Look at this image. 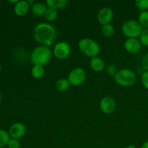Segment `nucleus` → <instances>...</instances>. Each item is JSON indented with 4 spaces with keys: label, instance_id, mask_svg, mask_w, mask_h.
I'll return each mask as SVG.
<instances>
[{
    "label": "nucleus",
    "instance_id": "14",
    "mask_svg": "<svg viewBox=\"0 0 148 148\" xmlns=\"http://www.w3.org/2000/svg\"><path fill=\"white\" fill-rule=\"evenodd\" d=\"M48 7L46 4H43V3H36L32 6V13L34 15L37 16V17H41V16L45 15L46 12L47 10Z\"/></svg>",
    "mask_w": 148,
    "mask_h": 148
},
{
    "label": "nucleus",
    "instance_id": "22",
    "mask_svg": "<svg viewBox=\"0 0 148 148\" xmlns=\"http://www.w3.org/2000/svg\"><path fill=\"white\" fill-rule=\"evenodd\" d=\"M140 41L143 46H148V28L143 29L140 36Z\"/></svg>",
    "mask_w": 148,
    "mask_h": 148
},
{
    "label": "nucleus",
    "instance_id": "4",
    "mask_svg": "<svg viewBox=\"0 0 148 148\" xmlns=\"http://www.w3.org/2000/svg\"><path fill=\"white\" fill-rule=\"evenodd\" d=\"M115 82L123 87H130L136 82V75L130 69H122L118 71L114 76Z\"/></svg>",
    "mask_w": 148,
    "mask_h": 148
},
{
    "label": "nucleus",
    "instance_id": "30",
    "mask_svg": "<svg viewBox=\"0 0 148 148\" xmlns=\"http://www.w3.org/2000/svg\"><path fill=\"white\" fill-rule=\"evenodd\" d=\"M1 94H0V102H1Z\"/></svg>",
    "mask_w": 148,
    "mask_h": 148
},
{
    "label": "nucleus",
    "instance_id": "23",
    "mask_svg": "<svg viewBox=\"0 0 148 148\" xmlns=\"http://www.w3.org/2000/svg\"><path fill=\"white\" fill-rule=\"evenodd\" d=\"M137 8L143 11H147L148 9V0H137L135 2Z\"/></svg>",
    "mask_w": 148,
    "mask_h": 148
},
{
    "label": "nucleus",
    "instance_id": "8",
    "mask_svg": "<svg viewBox=\"0 0 148 148\" xmlns=\"http://www.w3.org/2000/svg\"><path fill=\"white\" fill-rule=\"evenodd\" d=\"M100 108L104 114H109L114 112L116 109V102L113 98L106 96L101 99L100 102Z\"/></svg>",
    "mask_w": 148,
    "mask_h": 148
},
{
    "label": "nucleus",
    "instance_id": "10",
    "mask_svg": "<svg viewBox=\"0 0 148 148\" xmlns=\"http://www.w3.org/2000/svg\"><path fill=\"white\" fill-rule=\"evenodd\" d=\"M25 126L20 122L13 124L9 130V134L10 137L13 139H17V140L22 138L25 135Z\"/></svg>",
    "mask_w": 148,
    "mask_h": 148
},
{
    "label": "nucleus",
    "instance_id": "11",
    "mask_svg": "<svg viewBox=\"0 0 148 148\" xmlns=\"http://www.w3.org/2000/svg\"><path fill=\"white\" fill-rule=\"evenodd\" d=\"M141 43L137 38H128L124 42V48L130 53H137L141 49Z\"/></svg>",
    "mask_w": 148,
    "mask_h": 148
},
{
    "label": "nucleus",
    "instance_id": "29",
    "mask_svg": "<svg viewBox=\"0 0 148 148\" xmlns=\"http://www.w3.org/2000/svg\"><path fill=\"white\" fill-rule=\"evenodd\" d=\"M126 148H137V147H136L135 146H134V145H129V146H127V147Z\"/></svg>",
    "mask_w": 148,
    "mask_h": 148
},
{
    "label": "nucleus",
    "instance_id": "12",
    "mask_svg": "<svg viewBox=\"0 0 148 148\" xmlns=\"http://www.w3.org/2000/svg\"><path fill=\"white\" fill-rule=\"evenodd\" d=\"M30 9V4L27 1H19L15 4L14 7V11L15 14L18 16H24L28 12Z\"/></svg>",
    "mask_w": 148,
    "mask_h": 148
},
{
    "label": "nucleus",
    "instance_id": "6",
    "mask_svg": "<svg viewBox=\"0 0 148 148\" xmlns=\"http://www.w3.org/2000/svg\"><path fill=\"white\" fill-rule=\"evenodd\" d=\"M86 79V72L82 68L76 67L74 68L69 74L68 80L70 85L74 86L81 85Z\"/></svg>",
    "mask_w": 148,
    "mask_h": 148
},
{
    "label": "nucleus",
    "instance_id": "19",
    "mask_svg": "<svg viewBox=\"0 0 148 148\" xmlns=\"http://www.w3.org/2000/svg\"><path fill=\"white\" fill-rule=\"evenodd\" d=\"M57 11L56 10L53 8H49L48 7L47 10L46 12V14H45V17H46V20L49 22H53L57 18Z\"/></svg>",
    "mask_w": 148,
    "mask_h": 148
},
{
    "label": "nucleus",
    "instance_id": "1",
    "mask_svg": "<svg viewBox=\"0 0 148 148\" xmlns=\"http://www.w3.org/2000/svg\"><path fill=\"white\" fill-rule=\"evenodd\" d=\"M34 37L36 41L41 46L49 47L54 42L56 38V29L49 23H39L35 27Z\"/></svg>",
    "mask_w": 148,
    "mask_h": 148
},
{
    "label": "nucleus",
    "instance_id": "7",
    "mask_svg": "<svg viewBox=\"0 0 148 148\" xmlns=\"http://www.w3.org/2000/svg\"><path fill=\"white\" fill-rule=\"evenodd\" d=\"M71 47L66 42H59L53 48V54L57 59H65L69 56Z\"/></svg>",
    "mask_w": 148,
    "mask_h": 148
},
{
    "label": "nucleus",
    "instance_id": "21",
    "mask_svg": "<svg viewBox=\"0 0 148 148\" xmlns=\"http://www.w3.org/2000/svg\"><path fill=\"white\" fill-rule=\"evenodd\" d=\"M10 139V134L7 132L0 130V148L7 145Z\"/></svg>",
    "mask_w": 148,
    "mask_h": 148
},
{
    "label": "nucleus",
    "instance_id": "31",
    "mask_svg": "<svg viewBox=\"0 0 148 148\" xmlns=\"http://www.w3.org/2000/svg\"><path fill=\"white\" fill-rule=\"evenodd\" d=\"M1 64H0V72H1Z\"/></svg>",
    "mask_w": 148,
    "mask_h": 148
},
{
    "label": "nucleus",
    "instance_id": "17",
    "mask_svg": "<svg viewBox=\"0 0 148 148\" xmlns=\"http://www.w3.org/2000/svg\"><path fill=\"white\" fill-rule=\"evenodd\" d=\"M70 86L68 79H60L56 82V88L57 90L63 92L66 91Z\"/></svg>",
    "mask_w": 148,
    "mask_h": 148
},
{
    "label": "nucleus",
    "instance_id": "9",
    "mask_svg": "<svg viewBox=\"0 0 148 148\" xmlns=\"http://www.w3.org/2000/svg\"><path fill=\"white\" fill-rule=\"evenodd\" d=\"M113 17H114V12L109 7H103L102 9L100 10V11L98 13V22L101 25L109 24L110 22L112 20Z\"/></svg>",
    "mask_w": 148,
    "mask_h": 148
},
{
    "label": "nucleus",
    "instance_id": "26",
    "mask_svg": "<svg viewBox=\"0 0 148 148\" xmlns=\"http://www.w3.org/2000/svg\"><path fill=\"white\" fill-rule=\"evenodd\" d=\"M142 82L143 85L148 89V71H145L142 75Z\"/></svg>",
    "mask_w": 148,
    "mask_h": 148
},
{
    "label": "nucleus",
    "instance_id": "25",
    "mask_svg": "<svg viewBox=\"0 0 148 148\" xmlns=\"http://www.w3.org/2000/svg\"><path fill=\"white\" fill-rule=\"evenodd\" d=\"M107 72L110 76H115L116 72V67L114 65H110L107 67Z\"/></svg>",
    "mask_w": 148,
    "mask_h": 148
},
{
    "label": "nucleus",
    "instance_id": "15",
    "mask_svg": "<svg viewBox=\"0 0 148 148\" xmlns=\"http://www.w3.org/2000/svg\"><path fill=\"white\" fill-rule=\"evenodd\" d=\"M46 4L49 8H53L55 10L62 9L66 7L67 4L66 0H47Z\"/></svg>",
    "mask_w": 148,
    "mask_h": 148
},
{
    "label": "nucleus",
    "instance_id": "28",
    "mask_svg": "<svg viewBox=\"0 0 148 148\" xmlns=\"http://www.w3.org/2000/svg\"><path fill=\"white\" fill-rule=\"evenodd\" d=\"M141 148H148V141L143 143V145L141 146Z\"/></svg>",
    "mask_w": 148,
    "mask_h": 148
},
{
    "label": "nucleus",
    "instance_id": "2",
    "mask_svg": "<svg viewBox=\"0 0 148 148\" xmlns=\"http://www.w3.org/2000/svg\"><path fill=\"white\" fill-rule=\"evenodd\" d=\"M51 50L49 47L40 46L33 51L30 56V61L33 65L44 66L49 62L51 59Z\"/></svg>",
    "mask_w": 148,
    "mask_h": 148
},
{
    "label": "nucleus",
    "instance_id": "24",
    "mask_svg": "<svg viewBox=\"0 0 148 148\" xmlns=\"http://www.w3.org/2000/svg\"><path fill=\"white\" fill-rule=\"evenodd\" d=\"M7 146H8L9 148H20V143L17 139L12 138L10 139V140H9Z\"/></svg>",
    "mask_w": 148,
    "mask_h": 148
},
{
    "label": "nucleus",
    "instance_id": "18",
    "mask_svg": "<svg viewBox=\"0 0 148 148\" xmlns=\"http://www.w3.org/2000/svg\"><path fill=\"white\" fill-rule=\"evenodd\" d=\"M102 33L106 37H111L115 33V29L112 25L106 24L103 25L102 29H101Z\"/></svg>",
    "mask_w": 148,
    "mask_h": 148
},
{
    "label": "nucleus",
    "instance_id": "20",
    "mask_svg": "<svg viewBox=\"0 0 148 148\" xmlns=\"http://www.w3.org/2000/svg\"><path fill=\"white\" fill-rule=\"evenodd\" d=\"M139 23L143 27L148 28V11H143L139 14Z\"/></svg>",
    "mask_w": 148,
    "mask_h": 148
},
{
    "label": "nucleus",
    "instance_id": "5",
    "mask_svg": "<svg viewBox=\"0 0 148 148\" xmlns=\"http://www.w3.org/2000/svg\"><path fill=\"white\" fill-rule=\"evenodd\" d=\"M123 34L128 38H136L140 36L143 27L139 22L133 20H129L124 22L121 26Z\"/></svg>",
    "mask_w": 148,
    "mask_h": 148
},
{
    "label": "nucleus",
    "instance_id": "13",
    "mask_svg": "<svg viewBox=\"0 0 148 148\" xmlns=\"http://www.w3.org/2000/svg\"><path fill=\"white\" fill-rule=\"evenodd\" d=\"M90 65L92 69L95 72H101L104 69L105 63L101 58L95 56V57L91 58L90 61Z\"/></svg>",
    "mask_w": 148,
    "mask_h": 148
},
{
    "label": "nucleus",
    "instance_id": "16",
    "mask_svg": "<svg viewBox=\"0 0 148 148\" xmlns=\"http://www.w3.org/2000/svg\"><path fill=\"white\" fill-rule=\"evenodd\" d=\"M45 74V69L43 66L40 65H33L31 69V75L36 79H40L43 77Z\"/></svg>",
    "mask_w": 148,
    "mask_h": 148
},
{
    "label": "nucleus",
    "instance_id": "3",
    "mask_svg": "<svg viewBox=\"0 0 148 148\" xmlns=\"http://www.w3.org/2000/svg\"><path fill=\"white\" fill-rule=\"evenodd\" d=\"M79 50L82 53L90 58L98 56L100 52V46L95 40L89 38H82L78 43Z\"/></svg>",
    "mask_w": 148,
    "mask_h": 148
},
{
    "label": "nucleus",
    "instance_id": "27",
    "mask_svg": "<svg viewBox=\"0 0 148 148\" xmlns=\"http://www.w3.org/2000/svg\"><path fill=\"white\" fill-rule=\"evenodd\" d=\"M143 66L146 71H148V53L145 55L143 59Z\"/></svg>",
    "mask_w": 148,
    "mask_h": 148
}]
</instances>
